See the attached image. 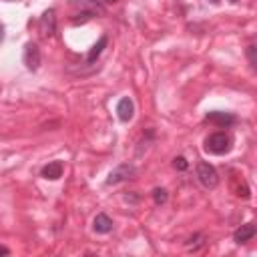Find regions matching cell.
<instances>
[{
  "instance_id": "obj_3",
  "label": "cell",
  "mask_w": 257,
  "mask_h": 257,
  "mask_svg": "<svg viewBox=\"0 0 257 257\" xmlns=\"http://www.w3.org/2000/svg\"><path fill=\"white\" fill-rule=\"evenodd\" d=\"M135 175H137V171H135V167H133V165H128V163H124V165H118L116 169H112V171L108 173L106 185H118V183H122V181H128V179H133Z\"/></svg>"
},
{
  "instance_id": "obj_21",
  "label": "cell",
  "mask_w": 257,
  "mask_h": 257,
  "mask_svg": "<svg viewBox=\"0 0 257 257\" xmlns=\"http://www.w3.org/2000/svg\"><path fill=\"white\" fill-rule=\"evenodd\" d=\"M6 2H12V0H6Z\"/></svg>"
},
{
  "instance_id": "obj_14",
  "label": "cell",
  "mask_w": 257,
  "mask_h": 257,
  "mask_svg": "<svg viewBox=\"0 0 257 257\" xmlns=\"http://www.w3.org/2000/svg\"><path fill=\"white\" fill-rule=\"evenodd\" d=\"M173 167H175V169H179V171H185V169L189 167V163H187V159H185V157H177V159L173 161Z\"/></svg>"
},
{
  "instance_id": "obj_6",
  "label": "cell",
  "mask_w": 257,
  "mask_h": 257,
  "mask_svg": "<svg viewBox=\"0 0 257 257\" xmlns=\"http://www.w3.org/2000/svg\"><path fill=\"white\" fill-rule=\"evenodd\" d=\"M209 122H213V124H217V126H231V124H235V116L231 114V112H221V110H213V112H207V116H205Z\"/></svg>"
},
{
  "instance_id": "obj_11",
  "label": "cell",
  "mask_w": 257,
  "mask_h": 257,
  "mask_svg": "<svg viewBox=\"0 0 257 257\" xmlns=\"http://www.w3.org/2000/svg\"><path fill=\"white\" fill-rule=\"evenodd\" d=\"M106 44H108V38L102 34V36L96 40V44H94V46L88 50V54H86V62H88V64H90V62H94V60L100 56V52L104 50V46H106Z\"/></svg>"
},
{
  "instance_id": "obj_18",
  "label": "cell",
  "mask_w": 257,
  "mask_h": 257,
  "mask_svg": "<svg viewBox=\"0 0 257 257\" xmlns=\"http://www.w3.org/2000/svg\"><path fill=\"white\" fill-rule=\"evenodd\" d=\"M104 2H108V4H110V2H116V0H104Z\"/></svg>"
},
{
  "instance_id": "obj_8",
  "label": "cell",
  "mask_w": 257,
  "mask_h": 257,
  "mask_svg": "<svg viewBox=\"0 0 257 257\" xmlns=\"http://www.w3.org/2000/svg\"><path fill=\"white\" fill-rule=\"evenodd\" d=\"M255 237V225L253 223H245V225H241L235 233H233V239H235V243H247V241H251Z\"/></svg>"
},
{
  "instance_id": "obj_19",
  "label": "cell",
  "mask_w": 257,
  "mask_h": 257,
  "mask_svg": "<svg viewBox=\"0 0 257 257\" xmlns=\"http://www.w3.org/2000/svg\"><path fill=\"white\" fill-rule=\"evenodd\" d=\"M211 2H213V4H219V0H211Z\"/></svg>"
},
{
  "instance_id": "obj_9",
  "label": "cell",
  "mask_w": 257,
  "mask_h": 257,
  "mask_svg": "<svg viewBox=\"0 0 257 257\" xmlns=\"http://www.w3.org/2000/svg\"><path fill=\"white\" fill-rule=\"evenodd\" d=\"M62 163L60 161H52V163H48V165H44L42 167V171H40V175L44 177V179H50V181H56V179H60L62 177Z\"/></svg>"
},
{
  "instance_id": "obj_1",
  "label": "cell",
  "mask_w": 257,
  "mask_h": 257,
  "mask_svg": "<svg viewBox=\"0 0 257 257\" xmlns=\"http://www.w3.org/2000/svg\"><path fill=\"white\" fill-rule=\"evenodd\" d=\"M233 147V139L227 133H213L205 139V151L211 155H225Z\"/></svg>"
},
{
  "instance_id": "obj_12",
  "label": "cell",
  "mask_w": 257,
  "mask_h": 257,
  "mask_svg": "<svg viewBox=\"0 0 257 257\" xmlns=\"http://www.w3.org/2000/svg\"><path fill=\"white\" fill-rule=\"evenodd\" d=\"M167 199H169V195H167L165 189H155V191H153V201H155L157 205H165Z\"/></svg>"
},
{
  "instance_id": "obj_4",
  "label": "cell",
  "mask_w": 257,
  "mask_h": 257,
  "mask_svg": "<svg viewBox=\"0 0 257 257\" xmlns=\"http://www.w3.org/2000/svg\"><path fill=\"white\" fill-rule=\"evenodd\" d=\"M22 60L26 64L28 70H38L40 62H42V56H40V48L34 44V42H28L24 46V54H22Z\"/></svg>"
},
{
  "instance_id": "obj_7",
  "label": "cell",
  "mask_w": 257,
  "mask_h": 257,
  "mask_svg": "<svg viewBox=\"0 0 257 257\" xmlns=\"http://www.w3.org/2000/svg\"><path fill=\"white\" fill-rule=\"evenodd\" d=\"M116 114H118V118H120L122 122H128V120L133 118V114H135V104H133V100H131L128 96H124V98L118 100V104H116Z\"/></svg>"
},
{
  "instance_id": "obj_15",
  "label": "cell",
  "mask_w": 257,
  "mask_h": 257,
  "mask_svg": "<svg viewBox=\"0 0 257 257\" xmlns=\"http://www.w3.org/2000/svg\"><path fill=\"white\" fill-rule=\"evenodd\" d=\"M247 56H249L251 66H255V44H249V46H247Z\"/></svg>"
},
{
  "instance_id": "obj_10",
  "label": "cell",
  "mask_w": 257,
  "mask_h": 257,
  "mask_svg": "<svg viewBox=\"0 0 257 257\" xmlns=\"http://www.w3.org/2000/svg\"><path fill=\"white\" fill-rule=\"evenodd\" d=\"M92 229H94L96 233H100V235L110 233V231H112V221H110V217L104 215V213H98V215L94 217V221H92Z\"/></svg>"
},
{
  "instance_id": "obj_2",
  "label": "cell",
  "mask_w": 257,
  "mask_h": 257,
  "mask_svg": "<svg viewBox=\"0 0 257 257\" xmlns=\"http://www.w3.org/2000/svg\"><path fill=\"white\" fill-rule=\"evenodd\" d=\"M197 179H199V183H201L203 187H207V189H215V187L219 185V173H217V169H215L211 163H207V161H199V163H197Z\"/></svg>"
},
{
  "instance_id": "obj_20",
  "label": "cell",
  "mask_w": 257,
  "mask_h": 257,
  "mask_svg": "<svg viewBox=\"0 0 257 257\" xmlns=\"http://www.w3.org/2000/svg\"><path fill=\"white\" fill-rule=\"evenodd\" d=\"M227 2H231V4H233V2H237V0H227Z\"/></svg>"
},
{
  "instance_id": "obj_16",
  "label": "cell",
  "mask_w": 257,
  "mask_h": 257,
  "mask_svg": "<svg viewBox=\"0 0 257 257\" xmlns=\"http://www.w3.org/2000/svg\"><path fill=\"white\" fill-rule=\"evenodd\" d=\"M10 253V249H6V247H0V255H8Z\"/></svg>"
},
{
  "instance_id": "obj_13",
  "label": "cell",
  "mask_w": 257,
  "mask_h": 257,
  "mask_svg": "<svg viewBox=\"0 0 257 257\" xmlns=\"http://www.w3.org/2000/svg\"><path fill=\"white\" fill-rule=\"evenodd\" d=\"M205 245V241H203V235H195V237H191L189 239V243H187V247L189 249H193V251H197L199 247H203Z\"/></svg>"
},
{
  "instance_id": "obj_5",
  "label": "cell",
  "mask_w": 257,
  "mask_h": 257,
  "mask_svg": "<svg viewBox=\"0 0 257 257\" xmlns=\"http://www.w3.org/2000/svg\"><path fill=\"white\" fill-rule=\"evenodd\" d=\"M42 36H52L54 30H56V16H54V10H46L42 16H40V24H38Z\"/></svg>"
},
{
  "instance_id": "obj_17",
  "label": "cell",
  "mask_w": 257,
  "mask_h": 257,
  "mask_svg": "<svg viewBox=\"0 0 257 257\" xmlns=\"http://www.w3.org/2000/svg\"><path fill=\"white\" fill-rule=\"evenodd\" d=\"M2 40H4V26H0V44H2Z\"/></svg>"
}]
</instances>
